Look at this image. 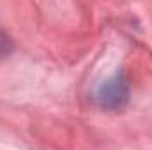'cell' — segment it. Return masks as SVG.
I'll return each mask as SVG.
<instances>
[{
  "mask_svg": "<svg viewBox=\"0 0 152 150\" xmlns=\"http://www.w3.org/2000/svg\"><path fill=\"white\" fill-rule=\"evenodd\" d=\"M96 97H97V103L101 106L115 110V108H120V106H124L127 103L129 87H127V83H126V79L122 76L117 74L97 88Z\"/></svg>",
  "mask_w": 152,
  "mask_h": 150,
  "instance_id": "1",
  "label": "cell"
}]
</instances>
